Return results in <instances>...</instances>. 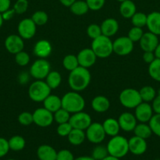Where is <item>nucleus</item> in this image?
<instances>
[{"mask_svg": "<svg viewBox=\"0 0 160 160\" xmlns=\"http://www.w3.org/2000/svg\"><path fill=\"white\" fill-rule=\"evenodd\" d=\"M6 160H17V159H6Z\"/></svg>", "mask_w": 160, "mask_h": 160, "instance_id": "60", "label": "nucleus"}, {"mask_svg": "<svg viewBox=\"0 0 160 160\" xmlns=\"http://www.w3.org/2000/svg\"><path fill=\"white\" fill-rule=\"evenodd\" d=\"M73 153L67 149H61L56 153V160H74Z\"/></svg>", "mask_w": 160, "mask_h": 160, "instance_id": "47", "label": "nucleus"}, {"mask_svg": "<svg viewBox=\"0 0 160 160\" xmlns=\"http://www.w3.org/2000/svg\"><path fill=\"white\" fill-rule=\"evenodd\" d=\"M70 117V112H68L67 110L63 109L62 107L53 113V119H54V121L56 122V123H58V124L69 122Z\"/></svg>", "mask_w": 160, "mask_h": 160, "instance_id": "36", "label": "nucleus"}, {"mask_svg": "<svg viewBox=\"0 0 160 160\" xmlns=\"http://www.w3.org/2000/svg\"><path fill=\"white\" fill-rule=\"evenodd\" d=\"M148 124L152 129V133L160 138V114H154L149 120Z\"/></svg>", "mask_w": 160, "mask_h": 160, "instance_id": "39", "label": "nucleus"}, {"mask_svg": "<svg viewBox=\"0 0 160 160\" xmlns=\"http://www.w3.org/2000/svg\"><path fill=\"white\" fill-rule=\"evenodd\" d=\"M31 20L35 23L36 26H43L48 22L49 16L45 11L38 10L32 14Z\"/></svg>", "mask_w": 160, "mask_h": 160, "instance_id": "35", "label": "nucleus"}, {"mask_svg": "<svg viewBox=\"0 0 160 160\" xmlns=\"http://www.w3.org/2000/svg\"><path fill=\"white\" fill-rule=\"evenodd\" d=\"M51 71V66L45 59H39L30 67L29 73L35 80H43Z\"/></svg>", "mask_w": 160, "mask_h": 160, "instance_id": "7", "label": "nucleus"}, {"mask_svg": "<svg viewBox=\"0 0 160 160\" xmlns=\"http://www.w3.org/2000/svg\"><path fill=\"white\" fill-rule=\"evenodd\" d=\"M42 102H43V107L45 108L47 110L53 112V113H54L56 111H57L58 109L62 107L61 98H60L59 96L56 95H51L50 94Z\"/></svg>", "mask_w": 160, "mask_h": 160, "instance_id": "26", "label": "nucleus"}, {"mask_svg": "<svg viewBox=\"0 0 160 160\" xmlns=\"http://www.w3.org/2000/svg\"><path fill=\"white\" fill-rule=\"evenodd\" d=\"M106 135L113 137L119 134L121 128L118 120L115 118H108L102 123Z\"/></svg>", "mask_w": 160, "mask_h": 160, "instance_id": "24", "label": "nucleus"}, {"mask_svg": "<svg viewBox=\"0 0 160 160\" xmlns=\"http://www.w3.org/2000/svg\"><path fill=\"white\" fill-rule=\"evenodd\" d=\"M148 73L152 79L160 82V59L155 58V60L149 64Z\"/></svg>", "mask_w": 160, "mask_h": 160, "instance_id": "34", "label": "nucleus"}, {"mask_svg": "<svg viewBox=\"0 0 160 160\" xmlns=\"http://www.w3.org/2000/svg\"><path fill=\"white\" fill-rule=\"evenodd\" d=\"M133 50V42L127 36H122L113 42V52L119 56L130 54Z\"/></svg>", "mask_w": 160, "mask_h": 160, "instance_id": "10", "label": "nucleus"}, {"mask_svg": "<svg viewBox=\"0 0 160 160\" xmlns=\"http://www.w3.org/2000/svg\"><path fill=\"white\" fill-rule=\"evenodd\" d=\"M86 139L90 143L99 145L101 143L106 137L102 123L98 122H92L91 124L86 130Z\"/></svg>", "mask_w": 160, "mask_h": 160, "instance_id": "8", "label": "nucleus"}, {"mask_svg": "<svg viewBox=\"0 0 160 160\" xmlns=\"http://www.w3.org/2000/svg\"><path fill=\"white\" fill-rule=\"evenodd\" d=\"M5 48L11 54H17L23 51L24 48V39L19 34H10L7 36L4 42Z\"/></svg>", "mask_w": 160, "mask_h": 160, "instance_id": "13", "label": "nucleus"}, {"mask_svg": "<svg viewBox=\"0 0 160 160\" xmlns=\"http://www.w3.org/2000/svg\"><path fill=\"white\" fill-rule=\"evenodd\" d=\"M143 34H144V31H143L142 28L133 26V28H130V30L129 31L127 37L134 43V42H139V41L141 40Z\"/></svg>", "mask_w": 160, "mask_h": 160, "instance_id": "41", "label": "nucleus"}, {"mask_svg": "<svg viewBox=\"0 0 160 160\" xmlns=\"http://www.w3.org/2000/svg\"><path fill=\"white\" fill-rule=\"evenodd\" d=\"M78 64L80 67H85V68H90L91 67L95 64L97 61V56L91 48H86L82 49L77 55Z\"/></svg>", "mask_w": 160, "mask_h": 160, "instance_id": "15", "label": "nucleus"}, {"mask_svg": "<svg viewBox=\"0 0 160 160\" xmlns=\"http://www.w3.org/2000/svg\"><path fill=\"white\" fill-rule=\"evenodd\" d=\"M135 136L144 139H147L152 135V131L150 126L147 123H137L133 130Z\"/></svg>", "mask_w": 160, "mask_h": 160, "instance_id": "28", "label": "nucleus"}, {"mask_svg": "<svg viewBox=\"0 0 160 160\" xmlns=\"http://www.w3.org/2000/svg\"><path fill=\"white\" fill-rule=\"evenodd\" d=\"M134 109V116L140 123H148L154 115L152 105L149 104V102H142Z\"/></svg>", "mask_w": 160, "mask_h": 160, "instance_id": "14", "label": "nucleus"}, {"mask_svg": "<svg viewBox=\"0 0 160 160\" xmlns=\"http://www.w3.org/2000/svg\"><path fill=\"white\" fill-rule=\"evenodd\" d=\"M31 76L29 73L26 71H23L18 75L17 80L20 84H26L29 81V77Z\"/></svg>", "mask_w": 160, "mask_h": 160, "instance_id": "50", "label": "nucleus"}, {"mask_svg": "<svg viewBox=\"0 0 160 160\" xmlns=\"http://www.w3.org/2000/svg\"><path fill=\"white\" fill-rule=\"evenodd\" d=\"M158 43L159 41L158 35L150 31L144 33L141 40L139 41L140 47L144 52H154Z\"/></svg>", "mask_w": 160, "mask_h": 160, "instance_id": "16", "label": "nucleus"}, {"mask_svg": "<svg viewBox=\"0 0 160 160\" xmlns=\"http://www.w3.org/2000/svg\"><path fill=\"white\" fill-rule=\"evenodd\" d=\"M17 120H18L19 123L22 126H29L34 123L33 114L31 112H27V111L22 112L17 117Z\"/></svg>", "mask_w": 160, "mask_h": 160, "instance_id": "42", "label": "nucleus"}, {"mask_svg": "<svg viewBox=\"0 0 160 160\" xmlns=\"http://www.w3.org/2000/svg\"><path fill=\"white\" fill-rule=\"evenodd\" d=\"M74 160H95L92 156H79V157L75 158Z\"/></svg>", "mask_w": 160, "mask_h": 160, "instance_id": "56", "label": "nucleus"}, {"mask_svg": "<svg viewBox=\"0 0 160 160\" xmlns=\"http://www.w3.org/2000/svg\"><path fill=\"white\" fill-rule=\"evenodd\" d=\"M108 154L119 159L123 158L129 152L128 139L122 135L113 136L106 145Z\"/></svg>", "mask_w": 160, "mask_h": 160, "instance_id": "3", "label": "nucleus"}, {"mask_svg": "<svg viewBox=\"0 0 160 160\" xmlns=\"http://www.w3.org/2000/svg\"><path fill=\"white\" fill-rule=\"evenodd\" d=\"M139 91L134 88H125L119 94V102L126 109H135L142 102Z\"/></svg>", "mask_w": 160, "mask_h": 160, "instance_id": "6", "label": "nucleus"}, {"mask_svg": "<svg viewBox=\"0 0 160 160\" xmlns=\"http://www.w3.org/2000/svg\"><path fill=\"white\" fill-rule=\"evenodd\" d=\"M147 15L141 12H136L131 17V22L134 27L143 28L147 24Z\"/></svg>", "mask_w": 160, "mask_h": 160, "instance_id": "37", "label": "nucleus"}, {"mask_svg": "<svg viewBox=\"0 0 160 160\" xmlns=\"http://www.w3.org/2000/svg\"><path fill=\"white\" fill-rule=\"evenodd\" d=\"M141 99L145 102H151L157 95V92L152 86L145 85L139 91Z\"/></svg>", "mask_w": 160, "mask_h": 160, "instance_id": "32", "label": "nucleus"}, {"mask_svg": "<svg viewBox=\"0 0 160 160\" xmlns=\"http://www.w3.org/2000/svg\"><path fill=\"white\" fill-rule=\"evenodd\" d=\"M16 14L15 10L13 9V8H9V9H7L6 11L3 12L2 13V17H3V19L4 21H7V20H10L13 17H14V15Z\"/></svg>", "mask_w": 160, "mask_h": 160, "instance_id": "52", "label": "nucleus"}, {"mask_svg": "<svg viewBox=\"0 0 160 160\" xmlns=\"http://www.w3.org/2000/svg\"><path fill=\"white\" fill-rule=\"evenodd\" d=\"M61 105L63 109L72 114L83 111L86 106V102L84 98L78 92L72 91L63 95L61 98Z\"/></svg>", "mask_w": 160, "mask_h": 160, "instance_id": "2", "label": "nucleus"}, {"mask_svg": "<svg viewBox=\"0 0 160 160\" xmlns=\"http://www.w3.org/2000/svg\"><path fill=\"white\" fill-rule=\"evenodd\" d=\"M128 142L129 152L135 156H141L147 151V144L145 139L134 135L129 139Z\"/></svg>", "mask_w": 160, "mask_h": 160, "instance_id": "17", "label": "nucleus"}, {"mask_svg": "<svg viewBox=\"0 0 160 160\" xmlns=\"http://www.w3.org/2000/svg\"><path fill=\"white\" fill-rule=\"evenodd\" d=\"M37 26L31 18H24L20 20L17 26L18 34L24 39L28 40L35 35Z\"/></svg>", "mask_w": 160, "mask_h": 160, "instance_id": "11", "label": "nucleus"}, {"mask_svg": "<svg viewBox=\"0 0 160 160\" xmlns=\"http://www.w3.org/2000/svg\"><path fill=\"white\" fill-rule=\"evenodd\" d=\"M15 62L17 65L20 67H25L30 62V56L28 52L23 51H20L15 54Z\"/></svg>", "mask_w": 160, "mask_h": 160, "instance_id": "40", "label": "nucleus"}, {"mask_svg": "<svg viewBox=\"0 0 160 160\" xmlns=\"http://www.w3.org/2000/svg\"><path fill=\"white\" fill-rule=\"evenodd\" d=\"M9 149L14 152H19L23 150L26 145L25 139L20 135H14L8 140Z\"/></svg>", "mask_w": 160, "mask_h": 160, "instance_id": "31", "label": "nucleus"}, {"mask_svg": "<svg viewBox=\"0 0 160 160\" xmlns=\"http://www.w3.org/2000/svg\"><path fill=\"white\" fill-rule=\"evenodd\" d=\"M91 81V73L89 69L78 67L70 72L68 76V84L72 91L82 92L89 85Z\"/></svg>", "mask_w": 160, "mask_h": 160, "instance_id": "1", "label": "nucleus"}, {"mask_svg": "<svg viewBox=\"0 0 160 160\" xmlns=\"http://www.w3.org/2000/svg\"><path fill=\"white\" fill-rule=\"evenodd\" d=\"M146 27L148 31L158 36L160 35V12L154 11L147 15Z\"/></svg>", "mask_w": 160, "mask_h": 160, "instance_id": "21", "label": "nucleus"}, {"mask_svg": "<svg viewBox=\"0 0 160 160\" xmlns=\"http://www.w3.org/2000/svg\"><path fill=\"white\" fill-rule=\"evenodd\" d=\"M33 52L35 56L40 59H46L52 52L51 43L48 40H45V39L38 41L34 45Z\"/></svg>", "mask_w": 160, "mask_h": 160, "instance_id": "19", "label": "nucleus"}, {"mask_svg": "<svg viewBox=\"0 0 160 160\" xmlns=\"http://www.w3.org/2000/svg\"><path fill=\"white\" fill-rule=\"evenodd\" d=\"M3 22H4V20H3V17H2V13H0V28H1L2 26H3Z\"/></svg>", "mask_w": 160, "mask_h": 160, "instance_id": "58", "label": "nucleus"}, {"mask_svg": "<svg viewBox=\"0 0 160 160\" xmlns=\"http://www.w3.org/2000/svg\"><path fill=\"white\" fill-rule=\"evenodd\" d=\"M72 129L73 128L71 123L69 122H67V123L58 124L57 128H56V133L61 137H67Z\"/></svg>", "mask_w": 160, "mask_h": 160, "instance_id": "45", "label": "nucleus"}, {"mask_svg": "<svg viewBox=\"0 0 160 160\" xmlns=\"http://www.w3.org/2000/svg\"><path fill=\"white\" fill-rule=\"evenodd\" d=\"M62 64L64 68L66 70H68L70 72L75 70L78 67H79L78 59H77V56H75V55L72 54H68L64 56L62 61Z\"/></svg>", "mask_w": 160, "mask_h": 160, "instance_id": "33", "label": "nucleus"}, {"mask_svg": "<svg viewBox=\"0 0 160 160\" xmlns=\"http://www.w3.org/2000/svg\"><path fill=\"white\" fill-rule=\"evenodd\" d=\"M34 123L40 128H47L51 126L54 121L53 113L47 110L45 108H38L33 112Z\"/></svg>", "mask_w": 160, "mask_h": 160, "instance_id": "9", "label": "nucleus"}, {"mask_svg": "<svg viewBox=\"0 0 160 160\" xmlns=\"http://www.w3.org/2000/svg\"><path fill=\"white\" fill-rule=\"evenodd\" d=\"M28 6L29 3L28 0H17L13 8L15 10L16 14H23L27 12Z\"/></svg>", "mask_w": 160, "mask_h": 160, "instance_id": "44", "label": "nucleus"}, {"mask_svg": "<svg viewBox=\"0 0 160 160\" xmlns=\"http://www.w3.org/2000/svg\"><path fill=\"white\" fill-rule=\"evenodd\" d=\"M86 33L92 40L97 38L99 36L102 35L100 25L97 24V23H91L90 25L88 26L87 29H86Z\"/></svg>", "mask_w": 160, "mask_h": 160, "instance_id": "43", "label": "nucleus"}, {"mask_svg": "<svg viewBox=\"0 0 160 160\" xmlns=\"http://www.w3.org/2000/svg\"><path fill=\"white\" fill-rule=\"evenodd\" d=\"M86 2L90 10L97 11L104 7L106 0H86Z\"/></svg>", "mask_w": 160, "mask_h": 160, "instance_id": "46", "label": "nucleus"}, {"mask_svg": "<svg viewBox=\"0 0 160 160\" xmlns=\"http://www.w3.org/2000/svg\"><path fill=\"white\" fill-rule=\"evenodd\" d=\"M108 152L106 146L104 145H97L93 149L91 156L95 160H102L104 159L107 156H108Z\"/></svg>", "mask_w": 160, "mask_h": 160, "instance_id": "38", "label": "nucleus"}, {"mask_svg": "<svg viewBox=\"0 0 160 160\" xmlns=\"http://www.w3.org/2000/svg\"><path fill=\"white\" fill-rule=\"evenodd\" d=\"M86 139V131L83 130L73 128L70 134L67 135V140H68L69 143L75 146L82 145Z\"/></svg>", "mask_w": 160, "mask_h": 160, "instance_id": "27", "label": "nucleus"}, {"mask_svg": "<svg viewBox=\"0 0 160 160\" xmlns=\"http://www.w3.org/2000/svg\"><path fill=\"white\" fill-rule=\"evenodd\" d=\"M154 53H155V58H157V59H160V42L158 44L156 48H155V51H154Z\"/></svg>", "mask_w": 160, "mask_h": 160, "instance_id": "55", "label": "nucleus"}, {"mask_svg": "<svg viewBox=\"0 0 160 160\" xmlns=\"http://www.w3.org/2000/svg\"><path fill=\"white\" fill-rule=\"evenodd\" d=\"M91 48L97 58L106 59L113 53V42L111 38L102 34L93 40Z\"/></svg>", "mask_w": 160, "mask_h": 160, "instance_id": "4", "label": "nucleus"}, {"mask_svg": "<svg viewBox=\"0 0 160 160\" xmlns=\"http://www.w3.org/2000/svg\"><path fill=\"white\" fill-rule=\"evenodd\" d=\"M121 130L125 132L133 131L135 127L137 124V120L134 114L129 112H124L121 114L118 119Z\"/></svg>", "mask_w": 160, "mask_h": 160, "instance_id": "18", "label": "nucleus"}, {"mask_svg": "<svg viewBox=\"0 0 160 160\" xmlns=\"http://www.w3.org/2000/svg\"><path fill=\"white\" fill-rule=\"evenodd\" d=\"M136 12V4L132 0H125L121 2L119 6V12L123 18L131 19Z\"/></svg>", "mask_w": 160, "mask_h": 160, "instance_id": "25", "label": "nucleus"}, {"mask_svg": "<svg viewBox=\"0 0 160 160\" xmlns=\"http://www.w3.org/2000/svg\"><path fill=\"white\" fill-rule=\"evenodd\" d=\"M102 160H120V159H119V158L117 157H115V156H111V155H108V156H107L104 159H103Z\"/></svg>", "mask_w": 160, "mask_h": 160, "instance_id": "57", "label": "nucleus"}, {"mask_svg": "<svg viewBox=\"0 0 160 160\" xmlns=\"http://www.w3.org/2000/svg\"><path fill=\"white\" fill-rule=\"evenodd\" d=\"M116 1H118V2H122L125 1V0H116Z\"/></svg>", "mask_w": 160, "mask_h": 160, "instance_id": "59", "label": "nucleus"}, {"mask_svg": "<svg viewBox=\"0 0 160 160\" xmlns=\"http://www.w3.org/2000/svg\"><path fill=\"white\" fill-rule=\"evenodd\" d=\"M56 153L53 147L49 145H42L37 148L38 159L39 160H56Z\"/></svg>", "mask_w": 160, "mask_h": 160, "instance_id": "23", "label": "nucleus"}, {"mask_svg": "<svg viewBox=\"0 0 160 160\" xmlns=\"http://www.w3.org/2000/svg\"><path fill=\"white\" fill-rule=\"evenodd\" d=\"M45 83L48 84L49 87L52 89H56L61 85V81H62V77L61 73L56 70L50 71L45 78Z\"/></svg>", "mask_w": 160, "mask_h": 160, "instance_id": "29", "label": "nucleus"}, {"mask_svg": "<svg viewBox=\"0 0 160 160\" xmlns=\"http://www.w3.org/2000/svg\"><path fill=\"white\" fill-rule=\"evenodd\" d=\"M72 13L76 16H83L87 13L89 10V6L86 1L83 0H76L72 6L69 7Z\"/></svg>", "mask_w": 160, "mask_h": 160, "instance_id": "30", "label": "nucleus"}, {"mask_svg": "<svg viewBox=\"0 0 160 160\" xmlns=\"http://www.w3.org/2000/svg\"><path fill=\"white\" fill-rule=\"evenodd\" d=\"M11 0H0V13L6 11L10 8Z\"/></svg>", "mask_w": 160, "mask_h": 160, "instance_id": "53", "label": "nucleus"}, {"mask_svg": "<svg viewBox=\"0 0 160 160\" xmlns=\"http://www.w3.org/2000/svg\"><path fill=\"white\" fill-rule=\"evenodd\" d=\"M51 94V88L42 80H35L28 88V96L35 102H42Z\"/></svg>", "mask_w": 160, "mask_h": 160, "instance_id": "5", "label": "nucleus"}, {"mask_svg": "<svg viewBox=\"0 0 160 160\" xmlns=\"http://www.w3.org/2000/svg\"><path fill=\"white\" fill-rule=\"evenodd\" d=\"M9 146L8 140L4 138H0V158L4 157L9 151Z\"/></svg>", "mask_w": 160, "mask_h": 160, "instance_id": "48", "label": "nucleus"}, {"mask_svg": "<svg viewBox=\"0 0 160 160\" xmlns=\"http://www.w3.org/2000/svg\"><path fill=\"white\" fill-rule=\"evenodd\" d=\"M102 34L111 38L116 34L119 29V24L118 20L114 18H107L100 24Z\"/></svg>", "mask_w": 160, "mask_h": 160, "instance_id": "20", "label": "nucleus"}, {"mask_svg": "<svg viewBox=\"0 0 160 160\" xmlns=\"http://www.w3.org/2000/svg\"><path fill=\"white\" fill-rule=\"evenodd\" d=\"M143 59L146 63L149 64L153 62L155 59V56L154 52H144L143 54Z\"/></svg>", "mask_w": 160, "mask_h": 160, "instance_id": "51", "label": "nucleus"}, {"mask_svg": "<svg viewBox=\"0 0 160 160\" xmlns=\"http://www.w3.org/2000/svg\"><path fill=\"white\" fill-rule=\"evenodd\" d=\"M110 101L106 96L104 95H97L93 98L91 102V107L98 113H103V112H107L109 109Z\"/></svg>", "mask_w": 160, "mask_h": 160, "instance_id": "22", "label": "nucleus"}, {"mask_svg": "<svg viewBox=\"0 0 160 160\" xmlns=\"http://www.w3.org/2000/svg\"><path fill=\"white\" fill-rule=\"evenodd\" d=\"M36 160H39V159H36Z\"/></svg>", "mask_w": 160, "mask_h": 160, "instance_id": "61", "label": "nucleus"}, {"mask_svg": "<svg viewBox=\"0 0 160 160\" xmlns=\"http://www.w3.org/2000/svg\"><path fill=\"white\" fill-rule=\"evenodd\" d=\"M92 122L90 115L83 111L72 113L69 120V123H71L72 128L83 131H86Z\"/></svg>", "mask_w": 160, "mask_h": 160, "instance_id": "12", "label": "nucleus"}, {"mask_svg": "<svg viewBox=\"0 0 160 160\" xmlns=\"http://www.w3.org/2000/svg\"><path fill=\"white\" fill-rule=\"evenodd\" d=\"M152 102V109H153V112L155 113L160 114V95L157 94V95Z\"/></svg>", "mask_w": 160, "mask_h": 160, "instance_id": "49", "label": "nucleus"}, {"mask_svg": "<svg viewBox=\"0 0 160 160\" xmlns=\"http://www.w3.org/2000/svg\"><path fill=\"white\" fill-rule=\"evenodd\" d=\"M59 1L65 7H70L76 0H59Z\"/></svg>", "mask_w": 160, "mask_h": 160, "instance_id": "54", "label": "nucleus"}]
</instances>
